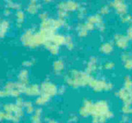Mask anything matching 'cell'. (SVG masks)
I'll return each instance as SVG.
<instances>
[{
	"instance_id": "obj_1",
	"label": "cell",
	"mask_w": 132,
	"mask_h": 123,
	"mask_svg": "<svg viewBox=\"0 0 132 123\" xmlns=\"http://www.w3.org/2000/svg\"><path fill=\"white\" fill-rule=\"evenodd\" d=\"M91 114L93 115V123H104L107 119L112 116L107 103L104 100H99L93 104Z\"/></svg>"
},
{
	"instance_id": "obj_2",
	"label": "cell",
	"mask_w": 132,
	"mask_h": 123,
	"mask_svg": "<svg viewBox=\"0 0 132 123\" xmlns=\"http://www.w3.org/2000/svg\"><path fill=\"white\" fill-rule=\"evenodd\" d=\"M93 78L88 74L82 73L80 71L73 70L69 72L66 77L68 84L73 86H78L81 85H85L89 84Z\"/></svg>"
},
{
	"instance_id": "obj_3",
	"label": "cell",
	"mask_w": 132,
	"mask_h": 123,
	"mask_svg": "<svg viewBox=\"0 0 132 123\" xmlns=\"http://www.w3.org/2000/svg\"><path fill=\"white\" fill-rule=\"evenodd\" d=\"M57 91V86L48 81L43 82L40 86V92L43 93L42 95H48L50 97L51 95L56 94Z\"/></svg>"
},
{
	"instance_id": "obj_4",
	"label": "cell",
	"mask_w": 132,
	"mask_h": 123,
	"mask_svg": "<svg viewBox=\"0 0 132 123\" xmlns=\"http://www.w3.org/2000/svg\"><path fill=\"white\" fill-rule=\"evenodd\" d=\"M93 107V104L92 101L90 100H86L84 102L83 106L80 109L79 113L81 116L87 117L92 113Z\"/></svg>"
},
{
	"instance_id": "obj_5",
	"label": "cell",
	"mask_w": 132,
	"mask_h": 123,
	"mask_svg": "<svg viewBox=\"0 0 132 123\" xmlns=\"http://www.w3.org/2000/svg\"><path fill=\"white\" fill-rule=\"evenodd\" d=\"M106 81L104 80H97V79H92L90 81V85L94 88L95 90L96 91H101L102 90H106V86H107Z\"/></svg>"
},
{
	"instance_id": "obj_6",
	"label": "cell",
	"mask_w": 132,
	"mask_h": 123,
	"mask_svg": "<svg viewBox=\"0 0 132 123\" xmlns=\"http://www.w3.org/2000/svg\"><path fill=\"white\" fill-rule=\"evenodd\" d=\"M118 95L120 97L121 99H123V100L125 102V103L128 106L132 102V96L131 93L129 92V91L126 90L125 88L124 89H121L119 91Z\"/></svg>"
},
{
	"instance_id": "obj_7",
	"label": "cell",
	"mask_w": 132,
	"mask_h": 123,
	"mask_svg": "<svg viewBox=\"0 0 132 123\" xmlns=\"http://www.w3.org/2000/svg\"><path fill=\"white\" fill-rule=\"evenodd\" d=\"M48 40H50L52 43L57 45V46L65 43V37H64L62 34H54L52 37Z\"/></svg>"
},
{
	"instance_id": "obj_8",
	"label": "cell",
	"mask_w": 132,
	"mask_h": 123,
	"mask_svg": "<svg viewBox=\"0 0 132 123\" xmlns=\"http://www.w3.org/2000/svg\"><path fill=\"white\" fill-rule=\"evenodd\" d=\"M111 5H113L118 12L122 14L125 13L127 10V6L123 1H114L111 2Z\"/></svg>"
},
{
	"instance_id": "obj_9",
	"label": "cell",
	"mask_w": 132,
	"mask_h": 123,
	"mask_svg": "<svg viewBox=\"0 0 132 123\" xmlns=\"http://www.w3.org/2000/svg\"><path fill=\"white\" fill-rule=\"evenodd\" d=\"M115 42L119 47L125 48L128 45V38L123 34H116Z\"/></svg>"
},
{
	"instance_id": "obj_10",
	"label": "cell",
	"mask_w": 132,
	"mask_h": 123,
	"mask_svg": "<svg viewBox=\"0 0 132 123\" xmlns=\"http://www.w3.org/2000/svg\"><path fill=\"white\" fill-rule=\"evenodd\" d=\"M40 92V88L38 86L37 84H32L28 87H27V90L25 91V92L27 95H38Z\"/></svg>"
},
{
	"instance_id": "obj_11",
	"label": "cell",
	"mask_w": 132,
	"mask_h": 123,
	"mask_svg": "<svg viewBox=\"0 0 132 123\" xmlns=\"http://www.w3.org/2000/svg\"><path fill=\"white\" fill-rule=\"evenodd\" d=\"M28 71L27 70L24 69L20 72L19 75V78L20 80V82L24 84H27L28 83Z\"/></svg>"
},
{
	"instance_id": "obj_12",
	"label": "cell",
	"mask_w": 132,
	"mask_h": 123,
	"mask_svg": "<svg viewBox=\"0 0 132 123\" xmlns=\"http://www.w3.org/2000/svg\"><path fill=\"white\" fill-rule=\"evenodd\" d=\"M96 58L95 57H92L90 59V61L87 64V71L91 73L93 71H94L96 69Z\"/></svg>"
},
{
	"instance_id": "obj_13",
	"label": "cell",
	"mask_w": 132,
	"mask_h": 123,
	"mask_svg": "<svg viewBox=\"0 0 132 123\" xmlns=\"http://www.w3.org/2000/svg\"><path fill=\"white\" fill-rule=\"evenodd\" d=\"M64 67V63L63 61H62L61 59H59V60H57V61H54V71L57 73H60L62 69Z\"/></svg>"
},
{
	"instance_id": "obj_14",
	"label": "cell",
	"mask_w": 132,
	"mask_h": 123,
	"mask_svg": "<svg viewBox=\"0 0 132 123\" xmlns=\"http://www.w3.org/2000/svg\"><path fill=\"white\" fill-rule=\"evenodd\" d=\"M112 45L110 43H105L103 45H101V46L100 48V50L101 51H103L104 53L106 54H109V52H111L112 51Z\"/></svg>"
},
{
	"instance_id": "obj_15",
	"label": "cell",
	"mask_w": 132,
	"mask_h": 123,
	"mask_svg": "<svg viewBox=\"0 0 132 123\" xmlns=\"http://www.w3.org/2000/svg\"><path fill=\"white\" fill-rule=\"evenodd\" d=\"M9 27V22L7 20H2L1 23V34L3 36L7 32V29Z\"/></svg>"
},
{
	"instance_id": "obj_16",
	"label": "cell",
	"mask_w": 132,
	"mask_h": 123,
	"mask_svg": "<svg viewBox=\"0 0 132 123\" xmlns=\"http://www.w3.org/2000/svg\"><path fill=\"white\" fill-rule=\"evenodd\" d=\"M38 3H37V2H35V1H32L30 3H29V5H28V7H27V10H28V11L29 13H35L37 10H38Z\"/></svg>"
},
{
	"instance_id": "obj_17",
	"label": "cell",
	"mask_w": 132,
	"mask_h": 123,
	"mask_svg": "<svg viewBox=\"0 0 132 123\" xmlns=\"http://www.w3.org/2000/svg\"><path fill=\"white\" fill-rule=\"evenodd\" d=\"M49 96H48V95H40L39 98H38L36 100H35V103H37V104H43V103H45L46 102H47L48 99H49Z\"/></svg>"
},
{
	"instance_id": "obj_18",
	"label": "cell",
	"mask_w": 132,
	"mask_h": 123,
	"mask_svg": "<svg viewBox=\"0 0 132 123\" xmlns=\"http://www.w3.org/2000/svg\"><path fill=\"white\" fill-rule=\"evenodd\" d=\"M125 89L128 91H131L132 90V81L130 78H126V82H125Z\"/></svg>"
},
{
	"instance_id": "obj_19",
	"label": "cell",
	"mask_w": 132,
	"mask_h": 123,
	"mask_svg": "<svg viewBox=\"0 0 132 123\" xmlns=\"http://www.w3.org/2000/svg\"><path fill=\"white\" fill-rule=\"evenodd\" d=\"M16 16H17V19H18V23L21 24L24 18V13H23V11L21 10H18L16 13Z\"/></svg>"
},
{
	"instance_id": "obj_20",
	"label": "cell",
	"mask_w": 132,
	"mask_h": 123,
	"mask_svg": "<svg viewBox=\"0 0 132 123\" xmlns=\"http://www.w3.org/2000/svg\"><path fill=\"white\" fill-rule=\"evenodd\" d=\"M104 67H105V68H108V69L112 68L114 67V63L112 61H107L104 64Z\"/></svg>"
},
{
	"instance_id": "obj_21",
	"label": "cell",
	"mask_w": 132,
	"mask_h": 123,
	"mask_svg": "<svg viewBox=\"0 0 132 123\" xmlns=\"http://www.w3.org/2000/svg\"><path fill=\"white\" fill-rule=\"evenodd\" d=\"M122 109H123V112H124V113H129V112L132 111V110L130 109L129 106H128V105H126V106H124Z\"/></svg>"
},
{
	"instance_id": "obj_22",
	"label": "cell",
	"mask_w": 132,
	"mask_h": 123,
	"mask_svg": "<svg viewBox=\"0 0 132 123\" xmlns=\"http://www.w3.org/2000/svg\"><path fill=\"white\" fill-rule=\"evenodd\" d=\"M100 11H101V13H107L109 11V6L108 5H104V6L101 8Z\"/></svg>"
},
{
	"instance_id": "obj_23",
	"label": "cell",
	"mask_w": 132,
	"mask_h": 123,
	"mask_svg": "<svg viewBox=\"0 0 132 123\" xmlns=\"http://www.w3.org/2000/svg\"><path fill=\"white\" fill-rule=\"evenodd\" d=\"M126 67L128 68H131L132 67V59H128L126 62Z\"/></svg>"
},
{
	"instance_id": "obj_24",
	"label": "cell",
	"mask_w": 132,
	"mask_h": 123,
	"mask_svg": "<svg viewBox=\"0 0 132 123\" xmlns=\"http://www.w3.org/2000/svg\"><path fill=\"white\" fill-rule=\"evenodd\" d=\"M128 38H132V27H131L128 30Z\"/></svg>"
},
{
	"instance_id": "obj_25",
	"label": "cell",
	"mask_w": 132,
	"mask_h": 123,
	"mask_svg": "<svg viewBox=\"0 0 132 123\" xmlns=\"http://www.w3.org/2000/svg\"><path fill=\"white\" fill-rule=\"evenodd\" d=\"M33 110H34V108H33L32 106H28V107H27V113H32L33 111Z\"/></svg>"
},
{
	"instance_id": "obj_26",
	"label": "cell",
	"mask_w": 132,
	"mask_h": 123,
	"mask_svg": "<svg viewBox=\"0 0 132 123\" xmlns=\"http://www.w3.org/2000/svg\"><path fill=\"white\" fill-rule=\"evenodd\" d=\"M8 3L10 4V7H19V5H18L17 3H15V2H8Z\"/></svg>"
},
{
	"instance_id": "obj_27",
	"label": "cell",
	"mask_w": 132,
	"mask_h": 123,
	"mask_svg": "<svg viewBox=\"0 0 132 123\" xmlns=\"http://www.w3.org/2000/svg\"><path fill=\"white\" fill-rule=\"evenodd\" d=\"M129 17H130L129 15H127V16H124V17H123V18H124V19H123V20H124V21H128V20H130V19H131V18H129Z\"/></svg>"
},
{
	"instance_id": "obj_28",
	"label": "cell",
	"mask_w": 132,
	"mask_h": 123,
	"mask_svg": "<svg viewBox=\"0 0 132 123\" xmlns=\"http://www.w3.org/2000/svg\"><path fill=\"white\" fill-rule=\"evenodd\" d=\"M49 123H58V122H56V121H54V120H50V121H49Z\"/></svg>"
},
{
	"instance_id": "obj_29",
	"label": "cell",
	"mask_w": 132,
	"mask_h": 123,
	"mask_svg": "<svg viewBox=\"0 0 132 123\" xmlns=\"http://www.w3.org/2000/svg\"><path fill=\"white\" fill-rule=\"evenodd\" d=\"M131 123H132V122H131Z\"/></svg>"
}]
</instances>
